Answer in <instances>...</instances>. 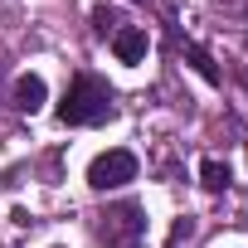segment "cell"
Segmentation results:
<instances>
[{
	"label": "cell",
	"instance_id": "cell-2",
	"mask_svg": "<svg viewBox=\"0 0 248 248\" xmlns=\"http://www.w3.org/2000/svg\"><path fill=\"white\" fill-rule=\"evenodd\" d=\"M93 233H97V243H107V248H141V233H146V209H141L137 200L107 204V209L93 219Z\"/></svg>",
	"mask_w": 248,
	"mask_h": 248
},
{
	"label": "cell",
	"instance_id": "cell-8",
	"mask_svg": "<svg viewBox=\"0 0 248 248\" xmlns=\"http://www.w3.org/2000/svg\"><path fill=\"white\" fill-rule=\"evenodd\" d=\"M93 30H97L102 39H107V34H117V30H122L117 10H112V5H93Z\"/></svg>",
	"mask_w": 248,
	"mask_h": 248
},
{
	"label": "cell",
	"instance_id": "cell-6",
	"mask_svg": "<svg viewBox=\"0 0 248 248\" xmlns=\"http://www.w3.org/2000/svg\"><path fill=\"white\" fill-rule=\"evenodd\" d=\"M180 49H185V59H190V68H195V73H200L204 83H219V78H224V73H219V63H214V59H209V54H204L200 44H190V39H180Z\"/></svg>",
	"mask_w": 248,
	"mask_h": 248
},
{
	"label": "cell",
	"instance_id": "cell-1",
	"mask_svg": "<svg viewBox=\"0 0 248 248\" xmlns=\"http://www.w3.org/2000/svg\"><path fill=\"white\" fill-rule=\"evenodd\" d=\"M107 117H117V102H112V88L93 73H78L68 83V93L59 97V122L63 127H102Z\"/></svg>",
	"mask_w": 248,
	"mask_h": 248
},
{
	"label": "cell",
	"instance_id": "cell-7",
	"mask_svg": "<svg viewBox=\"0 0 248 248\" xmlns=\"http://www.w3.org/2000/svg\"><path fill=\"white\" fill-rule=\"evenodd\" d=\"M200 180H204V190H214V195H219V190H229V180H233V175H229V166H224V161H200Z\"/></svg>",
	"mask_w": 248,
	"mask_h": 248
},
{
	"label": "cell",
	"instance_id": "cell-9",
	"mask_svg": "<svg viewBox=\"0 0 248 248\" xmlns=\"http://www.w3.org/2000/svg\"><path fill=\"white\" fill-rule=\"evenodd\" d=\"M190 233H195V224H190V219H175V229H170V243H166V248H180Z\"/></svg>",
	"mask_w": 248,
	"mask_h": 248
},
{
	"label": "cell",
	"instance_id": "cell-4",
	"mask_svg": "<svg viewBox=\"0 0 248 248\" xmlns=\"http://www.w3.org/2000/svg\"><path fill=\"white\" fill-rule=\"evenodd\" d=\"M44 102H49V88H44V78H39V73H20V78H15V107L34 117Z\"/></svg>",
	"mask_w": 248,
	"mask_h": 248
},
{
	"label": "cell",
	"instance_id": "cell-5",
	"mask_svg": "<svg viewBox=\"0 0 248 248\" xmlns=\"http://www.w3.org/2000/svg\"><path fill=\"white\" fill-rule=\"evenodd\" d=\"M112 54H117L122 63H141V59H146V30L122 25V30L112 34Z\"/></svg>",
	"mask_w": 248,
	"mask_h": 248
},
{
	"label": "cell",
	"instance_id": "cell-3",
	"mask_svg": "<svg viewBox=\"0 0 248 248\" xmlns=\"http://www.w3.org/2000/svg\"><path fill=\"white\" fill-rule=\"evenodd\" d=\"M137 156L132 151H102V156H93V166H88V185L97 190V195H107V190H122V185H132L137 180Z\"/></svg>",
	"mask_w": 248,
	"mask_h": 248
}]
</instances>
